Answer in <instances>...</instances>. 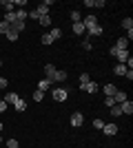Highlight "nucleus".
<instances>
[{
	"instance_id": "12",
	"label": "nucleus",
	"mask_w": 133,
	"mask_h": 148,
	"mask_svg": "<svg viewBox=\"0 0 133 148\" xmlns=\"http://www.w3.org/2000/svg\"><path fill=\"white\" fill-rule=\"evenodd\" d=\"M0 7L5 9V13L16 11V2H13V0H0Z\"/></svg>"
},
{
	"instance_id": "33",
	"label": "nucleus",
	"mask_w": 133,
	"mask_h": 148,
	"mask_svg": "<svg viewBox=\"0 0 133 148\" xmlns=\"http://www.w3.org/2000/svg\"><path fill=\"white\" fill-rule=\"evenodd\" d=\"M107 7V0H93V9H104Z\"/></svg>"
},
{
	"instance_id": "4",
	"label": "nucleus",
	"mask_w": 133,
	"mask_h": 148,
	"mask_svg": "<svg viewBox=\"0 0 133 148\" xmlns=\"http://www.w3.org/2000/svg\"><path fill=\"white\" fill-rule=\"evenodd\" d=\"M42 71H44V77L53 82V77H56V73H58V66H56V64H51V62H47Z\"/></svg>"
},
{
	"instance_id": "1",
	"label": "nucleus",
	"mask_w": 133,
	"mask_h": 148,
	"mask_svg": "<svg viewBox=\"0 0 133 148\" xmlns=\"http://www.w3.org/2000/svg\"><path fill=\"white\" fill-rule=\"evenodd\" d=\"M51 97L56 99V102H67V97H69V88H67V86H53V88H51Z\"/></svg>"
},
{
	"instance_id": "5",
	"label": "nucleus",
	"mask_w": 133,
	"mask_h": 148,
	"mask_svg": "<svg viewBox=\"0 0 133 148\" xmlns=\"http://www.w3.org/2000/svg\"><path fill=\"white\" fill-rule=\"evenodd\" d=\"M118 124H113V122H109V124H104V128H102V133L107 137H113V135H118Z\"/></svg>"
},
{
	"instance_id": "11",
	"label": "nucleus",
	"mask_w": 133,
	"mask_h": 148,
	"mask_svg": "<svg viewBox=\"0 0 133 148\" xmlns=\"http://www.w3.org/2000/svg\"><path fill=\"white\" fill-rule=\"evenodd\" d=\"M67 77H69V73H67L64 69H58L56 77H53V84H62V82H67Z\"/></svg>"
},
{
	"instance_id": "2",
	"label": "nucleus",
	"mask_w": 133,
	"mask_h": 148,
	"mask_svg": "<svg viewBox=\"0 0 133 148\" xmlns=\"http://www.w3.org/2000/svg\"><path fill=\"white\" fill-rule=\"evenodd\" d=\"M69 124L73 126V128H80V126L84 124V115L80 111H73V113H71V117H69Z\"/></svg>"
},
{
	"instance_id": "14",
	"label": "nucleus",
	"mask_w": 133,
	"mask_h": 148,
	"mask_svg": "<svg viewBox=\"0 0 133 148\" xmlns=\"http://www.w3.org/2000/svg\"><path fill=\"white\" fill-rule=\"evenodd\" d=\"M102 91H104V95H107V97H113L115 93H118V86L109 82V84H104V86H102Z\"/></svg>"
},
{
	"instance_id": "35",
	"label": "nucleus",
	"mask_w": 133,
	"mask_h": 148,
	"mask_svg": "<svg viewBox=\"0 0 133 148\" xmlns=\"http://www.w3.org/2000/svg\"><path fill=\"white\" fill-rule=\"evenodd\" d=\"M104 106H107V108L115 106V99H113V97H104Z\"/></svg>"
},
{
	"instance_id": "21",
	"label": "nucleus",
	"mask_w": 133,
	"mask_h": 148,
	"mask_svg": "<svg viewBox=\"0 0 133 148\" xmlns=\"http://www.w3.org/2000/svg\"><path fill=\"white\" fill-rule=\"evenodd\" d=\"M127 71H129V69L124 66V64H120V62L113 66V73H115V75H120V77H124V73H127Z\"/></svg>"
},
{
	"instance_id": "37",
	"label": "nucleus",
	"mask_w": 133,
	"mask_h": 148,
	"mask_svg": "<svg viewBox=\"0 0 133 148\" xmlns=\"http://www.w3.org/2000/svg\"><path fill=\"white\" fill-rule=\"evenodd\" d=\"M29 18H31V20H38L40 16H38V11H36V9H31V11H29Z\"/></svg>"
},
{
	"instance_id": "3",
	"label": "nucleus",
	"mask_w": 133,
	"mask_h": 148,
	"mask_svg": "<svg viewBox=\"0 0 133 148\" xmlns=\"http://www.w3.org/2000/svg\"><path fill=\"white\" fill-rule=\"evenodd\" d=\"M80 91L82 93H89V95H95V93L100 91V84H98V82H87V84H82V86H80Z\"/></svg>"
},
{
	"instance_id": "7",
	"label": "nucleus",
	"mask_w": 133,
	"mask_h": 148,
	"mask_svg": "<svg viewBox=\"0 0 133 148\" xmlns=\"http://www.w3.org/2000/svg\"><path fill=\"white\" fill-rule=\"evenodd\" d=\"M51 88H53V82L51 80H47V77H40L38 80V91L47 93V91H51Z\"/></svg>"
},
{
	"instance_id": "10",
	"label": "nucleus",
	"mask_w": 133,
	"mask_h": 148,
	"mask_svg": "<svg viewBox=\"0 0 133 148\" xmlns=\"http://www.w3.org/2000/svg\"><path fill=\"white\" fill-rule=\"evenodd\" d=\"M120 111H122V115H133V102L131 99H124L120 104Z\"/></svg>"
},
{
	"instance_id": "40",
	"label": "nucleus",
	"mask_w": 133,
	"mask_h": 148,
	"mask_svg": "<svg viewBox=\"0 0 133 148\" xmlns=\"http://www.w3.org/2000/svg\"><path fill=\"white\" fill-rule=\"evenodd\" d=\"M0 146H2V133H0Z\"/></svg>"
},
{
	"instance_id": "23",
	"label": "nucleus",
	"mask_w": 133,
	"mask_h": 148,
	"mask_svg": "<svg viewBox=\"0 0 133 148\" xmlns=\"http://www.w3.org/2000/svg\"><path fill=\"white\" fill-rule=\"evenodd\" d=\"M49 9H51V7L42 5V2H40V5L36 7V11H38V16H40V18H42V16H49Z\"/></svg>"
},
{
	"instance_id": "38",
	"label": "nucleus",
	"mask_w": 133,
	"mask_h": 148,
	"mask_svg": "<svg viewBox=\"0 0 133 148\" xmlns=\"http://www.w3.org/2000/svg\"><path fill=\"white\" fill-rule=\"evenodd\" d=\"M124 77H127V80H129V82H131V80H133V69H129L127 73H124Z\"/></svg>"
},
{
	"instance_id": "36",
	"label": "nucleus",
	"mask_w": 133,
	"mask_h": 148,
	"mask_svg": "<svg viewBox=\"0 0 133 148\" xmlns=\"http://www.w3.org/2000/svg\"><path fill=\"white\" fill-rule=\"evenodd\" d=\"M7 29H9V25H7L5 20H2V22H0V33H2V36H5V33H7Z\"/></svg>"
},
{
	"instance_id": "29",
	"label": "nucleus",
	"mask_w": 133,
	"mask_h": 148,
	"mask_svg": "<svg viewBox=\"0 0 133 148\" xmlns=\"http://www.w3.org/2000/svg\"><path fill=\"white\" fill-rule=\"evenodd\" d=\"M7 148H20V142L16 137H11V139H7Z\"/></svg>"
},
{
	"instance_id": "25",
	"label": "nucleus",
	"mask_w": 133,
	"mask_h": 148,
	"mask_svg": "<svg viewBox=\"0 0 133 148\" xmlns=\"http://www.w3.org/2000/svg\"><path fill=\"white\" fill-rule=\"evenodd\" d=\"M40 44H44V47H51V44H53L49 33H42V36H40Z\"/></svg>"
},
{
	"instance_id": "13",
	"label": "nucleus",
	"mask_w": 133,
	"mask_h": 148,
	"mask_svg": "<svg viewBox=\"0 0 133 148\" xmlns=\"http://www.w3.org/2000/svg\"><path fill=\"white\" fill-rule=\"evenodd\" d=\"M5 38H7V40H9V42H16V40H18V38H20V33H18V31H16V29H13L11 25H9V29H7Z\"/></svg>"
},
{
	"instance_id": "34",
	"label": "nucleus",
	"mask_w": 133,
	"mask_h": 148,
	"mask_svg": "<svg viewBox=\"0 0 133 148\" xmlns=\"http://www.w3.org/2000/svg\"><path fill=\"white\" fill-rule=\"evenodd\" d=\"M9 111V104H7L5 99H0V115H2V113H7Z\"/></svg>"
},
{
	"instance_id": "19",
	"label": "nucleus",
	"mask_w": 133,
	"mask_h": 148,
	"mask_svg": "<svg viewBox=\"0 0 133 148\" xmlns=\"http://www.w3.org/2000/svg\"><path fill=\"white\" fill-rule=\"evenodd\" d=\"M38 25L44 27V29H49V27L53 25V20H51V16H42V18H38Z\"/></svg>"
},
{
	"instance_id": "39",
	"label": "nucleus",
	"mask_w": 133,
	"mask_h": 148,
	"mask_svg": "<svg viewBox=\"0 0 133 148\" xmlns=\"http://www.w3.org/2000/svg\"><path fill=\"white\" fill-rule=\"evenodd\" d=\"M2 130H5V122H2V119H0V133H2Z\"/></svg>"
},
{
	"instance_id": "24",
	"label": "nucleus",
	"mask_w": 133,
	"mask_h": 148,
	"mask_svg": "<svg viewBox=\"0 0 133 148\" xmlns=\"http://www.w3.org/2000/svg\"><path fill=\"white\" fill-rule=\"evenodd\" d=\"M113 99H115V104H122V102H124V99H129V97H127V93H124V91H118V93L113 95Z\"/></svg>"
},
{
	"instance_id": "9",
	"label": "nucleus",
	"mask_w": 133,
	"mask_h": 148,
	"mask_svg": "<svg viewBox=\"0 0 133 148\" xmlns=\"http://www.w3.org/2000/svg\"><path fill=\"white\" fill-rule=\"evenodd\" d=\"M93 36H98V38H100V36H104V27H102V25L91 27V29L87 31V38H93Z\"/></svg>"
},
{
	"instance_id": "42",
	"label": "nucleus",
	"mask_w": 133,
	"mask_h": 148,
	"mask_svg": "<svg viewBox=\"0 0 133 148\" xmlns=\"http://www.w3.org/2000/svg\"><path fill=\"white\" fill-rule=\"evenodd\" d=\"M0 99H2V93H0Z\"/></svg>"
},
{
	"instance_id": "15",
	"label": "nucleus",
	"mask_w": 133,
	"mask_h": 148,
	"mask_svg": "<svg viewBox=\"0 0 133 148\" xmlns=\"http://www.w3.org/2000/svg\"><path fill=\"white\" fill-rule=\"evenodd\" d=\"M71 31H73L76 36H84V33H87V29H84L82 22H73V25H71Z\"/></svg>"
},
{
	"instance_id": "30",
	"label": "nucleus",
	"mask_w": 133,
	"mask_h": 148,
	"mask_svg": "<svg viewBox=\"0 0 133 148\" xmlns=\"http://www.w3.org/2000/svg\"><path fill=\"white\" fill-rule=\"evenodd\" d=\"M109 111H111V115H113V117H120V115H122V111H120V104H115V106H111V108H109Z\"/></svg>"
},
{
	"instance_id": "18",
	"label": "nucleus",
	"mask_w": 133,
	"mask_h": 148,
	"mask_svg": "<svg viewBox=\"0 0 133 148\" xmlns=\"http://www.w3.org/2000/svg\"><path fill=\"white\" fill-rule=\"evenodd\" d=\"M13 108H16V111H18V113H25V111H27V99L18 97V102L13 104Z\"/></svg>"
},
{
	"instance_id": "32",
	"label": "nucleus",
	"mask_w": 133,
	"mask_h": 148,
	"mask_svg": "<svg viewBox=\"0 0 133 148\" xmlns=\"http://www.w3.org/2000/svg\"><path fill=\"white\" fill-rule=\"evenodd\" d=\"M93 128H95V130H102V128H104V122H102L100 117H95V119H93Z\"/></svg>"
},
{
	"instance_id": "20",
	"label": "nucleus",
	"mask_w": 133,
	"mask_h": 148,
	"mask_svg": "<svg viewBox=\"0 0 133 148\" xmlns=\"http://www.w3.org/2000/svg\"><path fill=\"white\" fill-rule=\"evenodd\" d=\"M69 18H71V22H82V11H80V9H73V11L69 13Z\"/></svg>"
},
{
	"instance_id": "16",
	"label": "nucleus",
	"mask_w": 133,
	"mask_h": 148,
	"mask_svg": "<svg viewBox=\"0 0 133 148\" xmlns=\"http://www.w3.org/2000/svg\"><path fill=\"white\" fill-rule=\"evenodd\" d=\"M113 58H118V62H120V64H124V62L131 58V53H129V51H115Z\"/></svg>"
},
{
	"instance_id": "8",
	"label": "nucleus",
	"mask_w": 133,
	"mask_h": 148,
	"mask_svg": "<svg viewBox=\"0 0 133 148\" xmlns=\"http://www.w3.org/2000/svg\"><path fill=\"white\" fill-rule=\"evenodd\" d=\"M18 97H20V95H18L16 91H9V93H5V95H2V99H5V102H7L9 106H13V104H16V102H18Z\"/></svg>"
},
{
	"instance_id": "6",
	"label": "nucleus",
	"mask_w": 133,
	"mask_h": 148,
	"mask_svg": "<svg viewBox=\"0 0 133 148\" xmlns=\"http://www.w3.org/2000/svg\"><path fill=\"white\" fill-rule=\"evenodd\" d=\"M82 25H84V29H91V27H95V25H100V22H98V18H95L93 13H91V16H82Z\"/></svg>"
},
{
	"instance_id": "17",
	"label": "nucleus",
	"mask_w": 133,
	"mask_h": 148,
	"mask_svg": "<svg viewBox=\"0 0 133 148\" xmlns=\"http://www.w3.org/2000/svg\"><path fill=\"white\" fill-rule=\"evenodd\" d=\"M49 36H51V40L56 42V40H60V38H62V29H60V27H51Z\"/></svg>"
},
{
	"instance_id": "22",
	"label": "nucleus",
	"mask_w": 133,
	"mask_h": 148,
	"mask_svg": "<svg viewBox=\"0 0 133 148\" xmlns=\"http://www.w3.org/2000/svg\"><path fill=\"white\" fill-rule=\"evenodd\" d=\"M27 18H29V11H27V9H16V20L25 22Z\"/></svg>"
},
{
	"instance_id": "41",
	"label": "nucleus",
	"mask_w": 133,
	"mask_h": 148,
	"mask_svg": "<svg viewBox=\"0 0 133 148\" xmlns=\"http://www.w3.org/2000/svg\"><path fill=\"white\" fill-rule=\"evenodd\" d=\"M0 69H2V60H0Z\"/></svg>"
},
{
	"instance_id": "28",
	"label": "nucleus",
	"mask_w": 133,
	"mask_h": 148,
	"mask_svg": "<svg viewBox=\"0 0 133 148\" xmlns=\"http://www.w3.org/2000/svg\"><path fill=\"white\" fill-rule=\"evenodd\" d=\"M31 97H33V102H42V99H44V93L36 88V91H33V95H31Z\"/></svg>"
},
{
	"instance_id": "31",
	"label": "nucleus",
	"mask_w": 133,
	"mask_h": 148,
	"mask_svg": "<svg viewBox=\"0 0 133 148\" xmlns=\"http://www.w3.org/2000/svg\"><path fill=\"white\" fill-rule=\"evenodd\" d=\"M80 47H82L84 51H91V38H84L82 42H80Z\"/></svg>"
},
{
	"instance_id": "26",
	"label": "nucleus",
	"mask_w": 133,
	"mask_h": 148,
	"mask_svg": "<svg viewBox=\"0 0 133 148\" xmlns=\"http://www.w3.org/2000/svg\"><path fill=\"white\" fill-rule=\"evenodd\" d=\"M122 29H124V31H133V20L131 18H124V20H122Z\"/></svg>"
},
{
	"instance_id": "27",
	"label": "nucleus",
	"mask_w": 133,
	"mask_h": 148,
	"mask_svg": "<svg viewBox=\"0 0 133 148\" xmlns=\"http://www.w3.org/2000/svg\"><path fill=\"white\" fill-rule=\"evenodd\" d=\"M78 80H80V86H82V84H87V82H91V75H89L87 71H84V73H80V77H78Z\"/></svg>"
}]
</instances>
